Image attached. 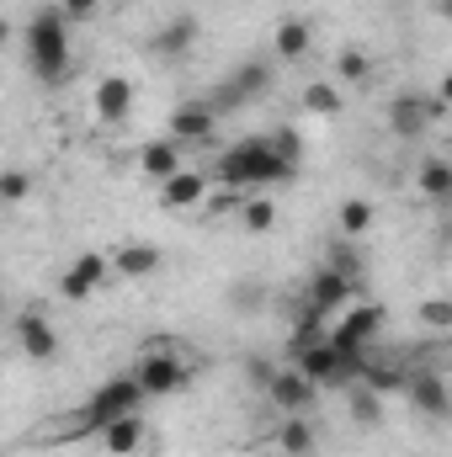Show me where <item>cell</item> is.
Returning a JSON list of instances; mask_svg holds the SVG:
<instances>
[{
	"mask_svg": "<svg viewBox=\"0 0 452 457\" xmlns=\"http://www.w3.org/2000/svg\"><path fill=\"white\" fill-rule=\"evenodd\" d=\"M27 192H32V176H27V170H5V176H0V197H5V203H21Z\"/></svg>",
	"mask_w": 452,
	"mask_h": 457,
	"instance_id": "obj_32",
	"label": "cell"
},
{
	"mask_svg": "<svg viewBox=\"0 0 452 457\" xmlns=\"http://www.w3.org/2000/svg\"><path fill=\"white\" fill-rule=\"evenodd\" d=\"M362 383L372 388V394H405L410 388V367H399V361H389V356H367V372H362Z\"/></svg>",
	"mask_w": 452,
	"mask_h": 457,
	"instance_id": "obj_23",
	"label": "cell"
},
{
	"mask_svg": "<svg viewBox=\"0 0 452 457\" xmlns=\"http://www.w3.org/2000/svg\"><path fill=\"white\" fill-rule=\"evenodd\" d=\"M181 149H187V144H176L171 133H160V138H144V144H138L133 165H138V176H144V181L165 187L176 170H187V165H181Z\"/></svg>",
	"mask_w": 452,
	"mask_h": 457,
	"instance_id": "obj_11",
	"label": "cell"
},
{
	"mask_svg": "<svg viewBox=\"0 0 452 457\" xmlns=\"http://www.w3.org/2000/svg\"><path fill=\"white\" fill-rule=\"evenodd\" d=\"M304 298H309L314 309H325L331 320H340V314L356 303V277H346V271H336V266H320V271L309 277Z\"/></svg>",
	"mask_w": 452,
	"mask_h": 457,
	"instance_id": "obj_10",
	"label": "cell"
},
{
	"mask_svg": "<svg viewBox=\"0 0 452 457\" xmlns=\"http://www.w3.org/2000/svg\"><path fill=\"white\" fill-rule=\"evenodd\" d=\"M415 192L426 203H452V160L448 154H426L415 165Z\"/></svg>",
	"mask_w": 452,
	"mask_h": 457,
	"instance_id": "obj_20",
	"label": "cell"
},
{
	"mask_svg": "<svg viewBox=\"0 0 452 457\" xmlns=\"http://www.w3.org/2000/svg\"><path fill=\"white\" fill-rule=\"evenodd\" d=\"M442 117H448V107L437 102V91H421V86H405L383 102V122L394 138H426Z\"/></svg>",
	"mask_w": 452,
	"mask_h": 457,
	"instance_id": "obj_5",
	"label": "cell"
},
{
	"mask_svg": "<svg viewBox=\"0 0 452 457\" xmlns=\"http://www.w3.org/2000/svg\"><path fill=\"white\" fill-rule=\"evenodd\" d=\"M160 266H165V250L149 245V239H128V245L113 250V277H122V282H144V277H155Z\"/></svg>",
	"mask_w": 452,
	"mask_h": 457,
	"instance_id": "obj_16",
	"label": "cell"
},
{
	"mask_svg": "<svg viewBox=\"0 0 452 457\" xmlns=\"http://www.w3.org/2000/svg\"><path fill=\"white\" fill-rule=\"evenodd\" d=\"M219 187L229 192H266V187H282V181H293L298 176V165H288L277 149H272V138L266 133H255V138H239V144H229L213 154V170H208Z\"/></svg>",
	"mask_w": 452,
	"mask_h": 457,
	"instance_id": "obj_2",
	"label": "cell"
},
{
	"mask_svg": "<svg viewBox=\"0 0 452 457\" xmlns=\"http://www.w3.org/2000/svg\"><path fill=\"white\" fill-rule=\"evenodd\" d=\"M266 138H272V149H277L288 165H304V144H298V133H293V128H272Z\"/></svg>",
	"mask_w": 452,
	"mask_h": 457,
	"instance_id": "obj_30",
	"label": "cell"
},
{
	"mask_svg": "<svg viewBox=\"0 0 452 457\" xmlns=\"http://www.w3.org/2000/svg\"><path fill=\"white\" fill-rule=\"evenodd\" d=\"M448 234H452V219H448Z\"/></svg>",
	"mask_w": 452,
	"mask_h": 457,
	"instance_id": "obj_37",
	"label": "cell"
},
{
	"mask_svg": "<svg viewBox=\"0 0 452 457\" xmlns=\"http://www.w3.org/2000/svg\"><path fill=\"white\" fill-rule=\"evenodd\" d=\"M197 37H203L197 16H171V21L155 32V43H149V48H155L160 59H187V54L197 48Z\"/></svg>",
	"mask_w": 452,
	"mask_h": 457,
	"instance_id": "obj_18",
	"label": "cell"
},
{
	"mask_svg": "<svg viewBox=\"0 0 452 457\" xmlns=\"http://www.w3.org/2000/svg\"><path fill=\"white\" fill-rule=\"evenodd\" d=\"M405 399H410V410L421 420H452V388L442 372H410Z\"/></svg>",
	"mask_w": 452,
	"mask_h": 457,
	"instance_id": "obj_13",
	"label": "cell"
},
{
	"mask_svg": "<svg viewBox=\"0 0 452 457\" xmlns=\"http://www.w3.org/2000/svg\"><path fill=\"white\" fill-rule=\"evenodd\" d=\"M245 378H250V383H261V388H266V383H272V378H277V367H272V361H266V356H250V361H245Z\"/></svg>",
	"mask_w": 452,
	"mask_h": 457,
	"instance_id": "obj_34",
	"label": "cell"
},
{
	"mask_svg": "<svg viewBox=\"0 0 452 457\" xmlns=\"http://www.w3.org/2000/svg\"><path fill=\"white\" fill-rule=\"evenodd\" d=\"M346 415L362 426V431H372V426H383V394H372L367 383H356V388H346Z\"/></svg>",
	"mask_w": 452,
	"mask_h": 457,
	"instance_id": "obj_26",
	"label": "cell"
},
{
	"mask_svg": "<svg viewBox=\"0 0 452 457\" xmlns=\"http://www.w3.org/2000/svg\"><path fill=\"white\" fill-rule=\"evenodd\" d=\"M144 415H122V420H113L107 431H102V447H107V457H133L138 447H144Z\"/></svg>",
	"mask_w": 452,
	"mask_h": 457,
	"instance_id": "obj_22",
	"label": "cell"
},
{
	"mask_svg": "<svg viewBox=\"0 0 452 457\" xmlns=\"http://www.w3.org/2000/svg\"><path fill=\"white\" fill-rule=\"evenodd\" d=\"M11 336H16V351H21L27 361H38V367L59 361V330L48 325V314H43V309H21V314H16V325H11Z\"/></svg>",
	"mask_w": 452,
	"mask_h": 457,
	"instance_id": "obj_8",
	"label": "cell"
},
{
	"mask_svg": "<svg viewBox=\"0 0 452 457\" xmlns=\"http://www.w3.org/2000/svg\"><path fill=\"white\" fill-rule=\"evenodd\" d=\"M91 112H96L102 128L128 122V112H133V80H128V75H102V80L91 86Z\"/></svg>",
	"mask_w": 452,
	"mask_h": 457,
	"instance_id": "obj_15",
	"label": "cell"
},
{
	"mask_svg": "<svg viewBox=\"0 0 452 457\" xmlns=\"http://www.w3.org/2000/svg\"><path fill=\"white\" fill-rule=\"evenodd\" d=\"M325 266H336V271H346V277H356V282H362V261H356V255H351V250H331V261H325Z\"/></svg>",
	"mask_w": 452,
	"mask_h": 457,
	"instance_id": "obj_33",
	"label": "cell"
},
{
	"mask_svg": "<svg viewBox=\"0 0 452 457\" xmlns=\"http://www.w3.org/2000/svg\"><path fill=\"white\" fill-rule=\"evenodd\" d=\"M383 325H389V314H383V303H367V298H356L346 314H340L336 325H331V341L340 351H372L378 336H383Z\"/></svg>",
	"mask_w": 452,
	"mask_h": 457,
	"instance_id": "obj_6",
	"label": "cell"
},
{
	"mask_svg": "<svg viewBox=\"0 0 452 457\" xmlns=\"http://www.w3.org/2000/svg\"><path fill=\"white\" fill-rule=\"evenodd\" d=\"M54 5H59L75 27H91V21L102 16V0H54Z\"/></svg>",
	"mask_w": 452,
	"mask_h": 457,
	"instance_id": "obj_31",
	"label": "cell"
},
{
	"mask_svg": "<svg viewBox=\"0 0 452 457\" xmlns=\"http://www.w3.org/2000/svg\"><path fill=\"white\" fill-rule=\"evenodd\" d=\"M266 399H272V410H277V415H309V410H314V399H320V383H314V378H304V372L288 361V367H277V378L266 383Z\"/></svg>",
	"mask_w": 452,
	"mask_h": 457,
	"instance_id": "obj_9",
	"label": "cell"
},
{
	"mask_svg": "<svg viewBox=\"0 0 452 457\" xmlns=\"http://www.w3.org/2000/svg\"><path fill=\"white\" fill-rule=\"evenodd\" d=\"M293 367H298L304 378H314L320 388H336V372H340V351H336V341L325 336L320 345H309V351H298V356H293Z\"/></svg>",
	"mask_w": 452,
	"mask_h": 457,
	"instance_id": "obj_19",
	"label": "cell"
},
{
	"mask_svg": "<svg viewBox=\"0 0 452 457\" xmlns=\"http://www.w3.org/2000/svg\"><path fill=\"white\" fill-rule=\"evenodd\" d=\"M128 372L138 378V388L149 399H176L197 378V351L187 341H176V336H149V341L133 351V367Z\"/></svg>",
	"mask_w": 452,
	"mask_h": 457,
	"instance_id": "obj_3",
	"label": "cell"
},
{
	"mask_svg": "<svg viewBox=\"0 0 452 457\" xmlns=\"http://www.w3.org/2000/svg\"><path fill=\"white\" fill-rule=\"evenodd\" d=\"M298 107H304V112H314V117H340V112H346V96H340L336 80H309V86H304V96H298Z\"/></svg>",
	"mask_w": 452,
	"mask_h": 457,
	"instance_id": "obj_24",
	"label": "cell"
},
{
	"mask_svg": "<svg viewBox=\"0 0 452 457\" xmlns=\"http://www.w3.org/2000/svg\"><path fill=\"white\" fill-rule=\"evenodd\" d=\"M421 330H452V298H421Z\"/></svg>",
	"mask_w": 452,
	"mask_h": 457,
	"instance_id": "obj_29",
	"label": "cell"
},
{
	"mask_svg": "<svg viewBox=\"0 0 452 457\" xmlns=\"http://www.w3.org/2000/svg\"><path fill=\"white\" fill-rule=\"evenodd\" d=\"M437 102H442V107L452 112V70L442 75V80H437Z\"/></svg>",
	"mask_w": 452,
	"mask_h": 457,
	"instance_id": "obj_35",
	"label": "cell"
},
{
	"mask_svg": "<svg viewBox=\"0 0 452 457\" xmlns=\"http://www.w3.org/2000/svg\"><path fill=\"white\" fill-rule=\"evenodd\" d=\"M372 80V54L367 48H340L336 54V86H367Z\"/></svg>",
	"mask_w": 452,
	"mask_h": 457,
	"instance_id": "obj_27",
	"label": "cell"
},
{
	"mask_svg": "<svg viewBox=\"0 0 452 457\" xmlns=\"http://www.w3.org/2000/svg\"><path fill=\"white\" fill-rule=\"evenodd\" d=\"M277 453L282 457H314L320 447V436H314V426H309V415H282V426H277Z\"/></svg>",
	"mask_w": 452,
	"mask_h": 457,
	"instance_id": "obj_21",
	"label": "cell"
},
{
	"mask_svg": "<svg viewBox=\"0 0 452 457\" xmlns=\"http://www.w3.org/2000/svg\"><path fill=\"white\" fill-rule=\"evenodd\" d=\"M239 224L250 228V234H272V228H277V203H272L266 192H250V197L239 203Z\"/></svg>",
	"mask_w": 452,
	"mask_h": 457,
	"instance_id": "obj_28",
	"label": "cell"
},
{
	"mask_svg": "<svg viewBox=\"0 0 452 457\" xmlns=\"http://www.w3.org/2000/svg\"><path fill=\"white\" fill-rule=\"evenodd\" d=\"M309 54H314L309 21H304V16H282L277 32H272V59H277V64H304Z\"/></svg>",
	"mask_w": 452,
	"mask_h": 457,
	"instance_id": "obj_17",
	"label": "cell"
},
{
	"mask_svg": "<svg viewBox=\"0 0 452 457\" xmlns=\"http://www.w3.org/2000/svg\"><path fill=\"white\" fill-rule=\"evenodd\" d=\"M70 27H75V21H70L59 5H43V11H32V21H27V32H21L27 70H32L43 86H59V80L70 75V59H75Z\"/></svg>",
	"mask_w": 452,
	"mask_h": 457,
	"instance_id": "obj_4",
	"label": "cell"
},
{
	"mask_svg": "<svg viewBox=\"0 0 452 457\" xmlns=\"http://www.w3.org/2000/svg\"><path fill=\"white\" fill-rule=\"evenodd\" d=\"M107 277H113V255L86 250V255H75V261L59 271V298L86 303V298H96V293H102V282H107Z\"/></svg>",
	"mask_w": 452,
	"mask_h": 457,
	"instance_id": "obj_7",
	"label": "cell"
},
{
	"mask_svg": "<svg viewBox=\"0 0 452 457\" xmlns=\"http://www.w3.org/2000/svg\"><path fill=\"white\" fill-rule=\"evenodd\" d=\"M431 16H442V21L452 27V0H431Z\"/></svg>",
	"mask_w": 452,
	"mask_h": 457,
	"instance_id": "obj_36",
	"label": "cell"
},
{
	"mask_svg": "<svg viewBox=\"0 0 452 457\" xmlns=\"http://www.w3.org/2000/svg\"><path fill=\"white\" fill-rule=\"evenodd\" d=\"M378 224V208L367 203V197H346L336 208V228H340V239H362L367 228Z\"/></svg>",
	"mask_w": 452,
	"mask_h": 457,
	"instance_id": "obj_25",
	"label": "cell"
},
{
	"mask_svg": "<svg viewBox=\"0 0 452 457\" xmlns=\"http://www.w3.org/2000/svg\"><path fill=\"white\" fill-rule=\"evenodd\" d=\"M165 133L176 138V144H213L219 138V112L208 107V102H181L176 112H171V122H165Z\"/></svg>",
	"mask_w": 452,
	"mask_h": 457,
	"instance_id": "obj_14",
	"label": "cell"
},
{
	"mask_svg": "<svg viewBox=\"0 0 452 457\" xmlns=\"http://www.w3.org/2000/svg\"><path fill=\"white\" fill-rule=\"evenodd\" d=\"M208 197H213V176H208V170H176V176L160 187V208H165V213L208 208Z\"/></svg>",
	"mask_w": 452,
	"mask_h": 457,
	"instance_id": "obj_12",
	"label": "cell"
},
{
	"mask_svg": "<svg viewBox=\"0 0 452 457\" xmlns=\"http://www.w3.org/2000/svg\"><path fill=\"white\" fill-rule=\"evenodd\" d=\"M144 388H138V378L133 372H122V378H107L80 410H70L64 420H54V426H43L38 431V447H59V442H75V436H102L113 420H122V415H138L144 410Z\"/></svg>",
	"mask_w": 452,
	"mask_h": 457,
	"instance_id": "obj_1",
	"label": "cell"
}]
</instances>
